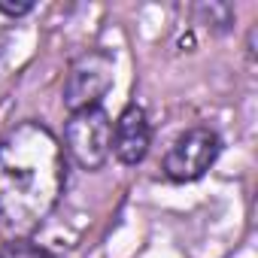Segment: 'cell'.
Instances as JSON below:
<instances>
[{
    "label": "cell",
    "mask_w": 258,
    "mask_h": 258,
    "mask_svg": "<svg viewBox=\"0 0 258 258\" xmlns=\"http://www.w3.org/2000/svg\"><path fill=\"white\" fill-rule=\"evenodd\" d=\"M222 140L210 127H191L179 134L176 143L164 155V176L173 182H195L201 179L219 158Z\"/></svg>",
    "instance_id": "3"
},
{
    "label": "cell",
    "mask_w": 258,
    "mask_h": 258,
    "mask_svg": "<svg viewBox=\"0 0 258 258\" xmlns=\"http://www.w3.org/2000/svg\"><path fill=\"white\" fill-rule=\"evenodd\" d=\"M149 143H152V127H149V118L143 112V106L131 103L124 106L121 115L115 118V127H112V152L121 164H140L149 152Z\"/></svg>",
    "instance_id": "5"
},
{
    "label": "cell",
    "mask_w": 258,
    "mask_h": 258,
    "mask_svg": "<svg viewBox=\"0 0 258 258\" xmlns=\"http://www.w3.org/2000/svg\"><path fill=\"white\" fill-rule=\"evenodd\" d=\"M0 258H58V255H52L49 249H43L28 237H10L0 246Z\"/></svg>",
    "instance_id": "6"
},
{
    "label": "cell",
    "mask_w": 258,
    "mask_h": 258,
    "mask_svg": "<svg viewBox=\"0 0 258 258\" xmlns=\"http://www.w3.org/2000/svg\"><path fill=\"white\" fill-rule=\"evenodd\" d=\"M64 140H67L73 161L82 170H100L112 152V121H109L106 109L97 103V106L70 112V121L64 127Z\"/></svg>",
    "instance_id": "2"
},
{
    "label": "cell",
    "mask_w": 258,
    "mask_h": 258,
    "mask_svg": "<svg viewBox=\"0 0 258 258\" xmlns=\"http://www.w3.org/2000/svg\"><path fill=\"white\" fill-rule=\"evenodd\" d=\"M64 191L58 137L40 121H19L0 137V228L13 237L37 231Z\"/></svg>",
    "instance_id": "1"
},
{
    "label": "cell",
    "mask_w": 258,
    "mask_h": 258,
    "mask_svg": "<svg viewBox=\"0 0 258 258\" xmlns=\"http://www.w3.org/2000/svg\"><path fill=\"white\" fill-rule=\"evenodd\" d=\"M109 85H112V58L103 52H88L67 73L64 103L73 112L85 106H97L100 97L109 91Z\"/></svg>",
    "instance_id": "4"
},
{
    "label": "cell",
    "mask_w": 258,
    "mask_h": 258,
    "mask_svg": "<svg viewBox=\"0 0 258 258\" xmlns=\"http://www.w3.org/2000/svg\"><path fill=\"white\" fill-rule=\"evenodd\" d=\"M31 10H34V4H0V13H7V16H25Z\"/></svg>",
    "instance_id": "7"
}]
</instances>
